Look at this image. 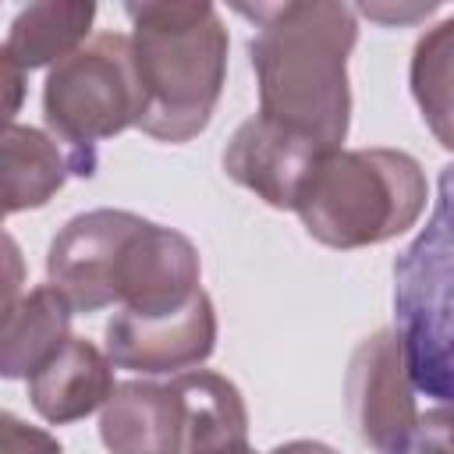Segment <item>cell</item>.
<instances>
[{
  "label": "cell",
  "mask_w": 454,
  "mask_h": 454,
  "mask_svg": "<svg viewBox=\"0 0 454 454\" xmlns=\"http://www.w3.org/2000/svg\"><path fill=\"white\" fill-rule=\"evenodd\" d=\"M216 348V309L206 291L160 316L114 312L103 330V351L117 369L142 376H181L199 369Z\"/></svg>",
  "instance_id": "obj_7"
},
{
  "label": "cell",
  "mask_w": 454,
  "mask_h": 454,
  "mask_svg": "<svg viewBox=\"0 0 454 454\" xmlns=\"http://www.w3.org/2000/svg\"><path fill=\"white\" fill-rule=\"evenodd\" d=\"M255 21L248 57L259 85V114L323 153L344 149L351 128L348 57L358 39L355 7L337 0L238 4Z\"/></svg>",
  "instance_id": "obj_1"
},
{
  "label": "cell",
  "mask_w": 454,
  "mask_h": 454,
  "mask_svg": "<svg viewBox=\"0 0 454 454\" xmlns=\"http://www.w3.org/2000/svg\"><path fill=\"white\" fill-rule=\"evenodd\" d=\"M99 440L110 454H184L188 408L174 380L117 383L99 411Z\"/></svg>",
  "instance_id": "obj_11"
},
{
  "label": "cell",
  "mask_w": 454,
  "mask_h": 454,
  "mask_svg": "<svg viewBox=\"0 0 454 454\" xmlns=\"http://www.w3.org/2000/svg\"><path fill=\"white\" fill-rule=\"evenodd\" d=\"M411 454H454V404H436L419 419Z\"/></svg>",
  "instance_id": "obj_19"
},
{
  "label": "cell",
  "mask_w": 454,
  "mask_h": 454,
  "mask_svg": "<svg viewBox=\"0 0 454 454\" xmlns=\"http://www.w3.org/2000/svg\"><path fill=\"white\" fill-rule=\"evenodd\" d=\"M71 316V301L53 284H39L0 309V376L32 380L74 337Z\"/></svg>",
  "instance_id": "obj_13"
},
{
  "label": "cell",
  "mask_w": 454,
  "mask_h": 454,
  "mask_svg": "<svg viewBox=\"0 0 454 454\" xmlns=\"http://www.w3.org/2000/svg\"><path fill=\"white\" fill-rule=\"evenodd\" d=\"M355 11H362L365 18H376L383 25H404V21H415V18H426L436 11V4H408V7H394V4H358Z\"/></svg>",
  "instance_id": "obj_20"
},
{
  "label": "cell",
  "mask_w": 454,
  "mask_h": 454,
  "mask_svg": "<svg viewBox=\"0 0 454 454\" xmlns=\"http://www.w3.org/2000/svg\"><path fill=\"white\" fill-rule=\"evenodd\" d=\"M43 121L64 145L71 174L92 177L99 142L138 128L142 121L131 35L99 32L67 60L50 67L43 82Z\"/></svg>",
  "instance_id": "obj_5"
},
{
  "label": "cell",
  "mask_w": 454,
  "mask_h": 454,
  "mask_svg": "<svg viewBox=\"0 0 454 454\" xmlns=\"http://www.w3.org/2000/svg\"><path fill=\"white\" fill-rule=\"evenodd\" d=\"M142 223L131 209H89L71 216L46 252L50 284L71 301L74 312H99L114 305L110 280L128 234Z\"/></svg>",
  "instance_id": "obj_9"
},
{
  "label": "cell",
  "mask_w": 454,
  "mask_h": 454,
  "mask_svg": "<svg viewBox=\"0 0 454 454\" xmlns=\"http://www.w3.org/2000/svg\"><path fill=\"white\" fill-rule=\"evenodd\" d=\"M415 380L397 330H376L351 351L344 404L358 440L372 454H411L419 433Z\"/></svg>",
  "instance_id": "obj_6"
},
{
  "label": "cell",
  "mask_w": 454,
  "mask_h": 454,
  "mask_svg": "<svg viewBox=\"0 0 454 454\" xmlns=\"http://www.w3.org/2000/svg\"><path fill=\"white\" fill-rule=\"evenodd\" d=\"M96 18L92 0H39L14 14L7 39L0 46L4 57H11L25 74L35 67H57L74 50H82L89 39Z\"/></svg>",
  "instance_id": "obj_14"
},
{
  "label": "cell",
  "mask_w": 454,
  "mask_h": 454,
  "mask_svg": "<svg viewBox=\"0 0 454 454\" xmlns=\"http://www.w3.org/2000/svg\"><path fill=\"white\" fill-rule=\"evenodd\" d=\"M114 369L117 365L106 358L103 348H96L92 340L71 337L28 380V401L53 426L78 422L92 411H103V404L117 390Z\"/></svg>",
  "instance_id": "obj_12"
},
{
  "label": "cell",
  "mask_w": 454,
  "mask_h": 454,
  "mask_svg": "<svg viewBox=\"0 0 454 454\" xmlns=\"http://www.w3.org/2000/svg\"><path fill=\"white\" fill-rule=\"evenodd\" d=\"M270 454H337L330 443H319V440H287L280 447H273Z\"/></svg>",
  "instance_id": "obj_22"
},
{
  "label": "cell",
  "mask_w": 454,
  "mask_h": 454,
  "mask_svg": "<svg viewBox=\"0 0 454 454\" xmlns=\"http://www.w3.org/2000/svg\"><path fill=\"white\" fill-rule=\"evenodd\" d=\"M0 82H4V121L14 124V114L21 106V96H25V71L0 53Z\"/></svg>",
  "instance_id": "obj_21"
},
{
  "label": "cell",
  "mask_w": 454,
  "mask_h": 454,
  "mask_svg": "<svg viewBox=\"0 0 454 454\" xmlns=\"http://www.w3.org/2000/svg\"><path fill=\"white\" fill-rule=\"evenodd\" d=\"M131 57L142 85L138 128L156 142H188L206 131L227 78V28L209 0L124 4Z\"/></svg>",
  "instance_id": "obj_2"
},
{
  "label": "cell",
  "mask_w": 454,
  "mask_h": 454,
  "mask_svg": "<svg viewBox=\"0 0 454 454\" xmlns=\"http://www.w3.org/2000/svg\"><path fill=\"white\" fill-rule=\"evenodd\" d=\"M188 408V450L184 454H227L248 447V408L241 390L209 369L170 376Z\"/></svg>",
  "instance_id": "obj_16"
},
{
  "label": "cell",
  "mask_w": 454,
  "mask_h": 454,
  "mask_svg": "<svg viewBox=\"0 0 454 454\" xmlns=\"http://www.w3.org/2000/svg\"><path fill=\"white\" fill-rule=\"evenodd\" d=\"M323 156L326 153L316 142L255 114L234 128L231 142L223 145L220 163L234 184L255 192L266 206L294 209L301 199V188L309 184Z\"/></svg>",
  "instance_id": "obj_10"
},
{
  "label": "cell",
  "mask_w": 454,
  "mask_h": 454,
  "mask_svg": "<svg viewBox=\"0 0 454 454\" xmlns=\"http://www.w3.org/2000/svg\"><path fill=\"white\" fill-rule=\"evenodd\" d=\"M199 277L202 262L192 238L142 216V223L121 245L110 298L121 312L160 316L188 305L202 291Z\"/></svg>",
  "instance_id": "obj_8"
},
{
  "label": "cell",
  "mask_w": 454,
  "mask_h": 454,
  "mask_svg": "<svg viewBox=\"0 0 454 454\" xmlns=\"http://www.w3.org/2000/svg\"><path fill=\"white\" fill-rule=\"evenodd\" d=\"M394 316L415 390L454 404V163L440 170L426 227L394 259Z\"/></svg>",
  "instance_id": "obj_4"
},
{
  "label": "cell",
  "mask_w": 454,
  "mask_h": 454,
  "mask_svg": "<svg viewBox=\"0 0 454 454\" xmlns=\"http://www.w3.org/2000/svg\"><path fill=\"white\" fill-rule=\"evenodd\" d=\"M227 454H255L252 447H241V450H227Z\"/></svg>",
  "instance_id": "obj_23"
},
{
  "label": "cell",
  "mask_w": 454,
  "mask_h": 454,
  "mask_svg": "<svg viewBox=\"0 0 454 454\" xmlns=\"http://www.w3.org/2000/svg\"><path fill=\"white\" fill-rule=\"evenodd\" d=\"M4 170V216L46 206L67 181L71 160L64 145L32 124H4L0 138Z\"/></svg>",
  "instance_id": "obj_15"
},
{
  "label": "cell",
  "mask_w": 454,
  "mask_h": 454,
  "mask_svg": "<svg viewBox=\"0 0 454 454\" xmlns=\"http://www.w3.org/2000/svg\"><path fill=\"white\" fill-rule=\"evenodd\" d=\"M426 199V170L411 153L337 149L316 163L294 213L326 248H369L415 227Z\"/></svg>",
  "instance_id": "obj_3"
},
{
  "label": "cell",
  "mask_w": 454,
  "mask_h": 454,
  "mask_svg": "<svg viewBox=\"0 0 454 454\" xmlns=\"http://www.w3.org/2000/svg\"><path fill=\"white\" fill-rule=\"evenodd\" d=\"M408 82L426 128L447 153H454V14L419 35Z\"/></svg>",
  "instance_id": "obj_17"
},
{
  "label": "cell",
  "mask_w": 454,
  "mask_h": 454,
  "mask_svg": "<svg viewBox=\"0 0 454 454\" xmlns=\"http://www.w3.org/2000/svg\"><path fill=\"white\" fill-rule=\"evenodd\" d=\"M0 454H64L53 433L21 422L11 411H0Z\"/></svg>",
  "instance_id": "obj_18"
}]
</instances>
